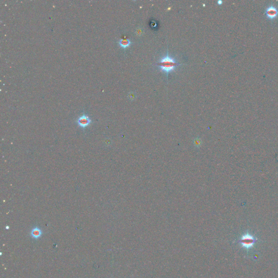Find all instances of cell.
I'll use <instances>...</instances> for the list:
<instances>
[{"label": "cell", "instance_id": "7", "mask_svg": "<svg viewBox=\"0 0 278 278\" xmlns=\"http://www.w3.org/2000/svg\"><path fill=\"white\" fill-rule=\"evenodd\" d=\"M217 3H218V4H219V5H221V4L223 3V1H221V0L218 1H217Z\"/></svg>", "mask_w": 278, "mask_h": 278}, {"label": "cell", "instance_id": "2", "mask_svg": "<svg viewBox=\"0 0 278 278\" xmlns=\"http://www.w3.org/2000/svg\"><path fill=\"white\" fill-rule=\"evenodd\" d=\"M264 13L268 20L273 21L278 19V7L274 3H270L265 9Z\"/></svg>", "mask_w": 278, "mask_h": 278}, {"label": "cell", "instance_id": "5", "mask_svg": "<svg viewBox=\"0 0 278 278\" xmlns=\"http://www.w3.org/2000/svg\"><path fill=\"white\" fill-rule=\"evenodd\" d=\"M43 232L38 227H35L30 232V235L35 239H38L42 235Z\"/></svg>", "mask_w": 278, "mask_h": 278}, {"label": "cell", "instance_id": "1", "mask_svg": "<svg viewBox=\"0 0 278 278\" xmlns=\"http://www.w3.org/2000/svg\"><path fill=\"white\" fill-rule=\"evenodd\" d=\"M157 65L162 71L166 74V76L168 77V75L173 71L178 66L180 65V64L176 61L175 59L169 56L168 53H167L166 55L162 58Z\"/></svg>", "mask_w": 278, "mask_h": 278}, {"label": "cell", "instance_id": "3", "mask_svg": "<svg viewBox=\"0 0 278 278\" xmlns=\"http://www.w3.org/2000/svg\"><path fill=\"white\" fill-rule=\"evenodd\" d=\"M76 123L79 127L83 129H86V127H89L92 123V120L89 116L86 114H83L77 119Z\"/></svg>", "mask_w": 278, "mask_h": 278}, {"label": "cell", "instance_id": "6", "mask_svg": "<svg viewBox=\"0 0 278 278\" xmlns=\"http://www.w3.org/2000/svg\"><path fill=\"white\" fill-rule=\"evenodd\" d=\"M118 43L121 48L126 49L130 46L131 45V41L128 39H121L119 41Z\"/></svg>", "mask_w": 278, "mask_h": 278}, {"label": "cell", "instance_id": "4", "mask_svg": "<svg viewBox=\"0 0 278 278\" xmlns=\"http://www.w3.org/2000/svg\"><path fill=\"white\" fill-rule=\"evenodd\" d=\"M255 241V240L252 236L249 234H246L243 236L241 239V244L244 247L249 248L254 245Z\"/></svg>", "mask_w": 278, "mask_h": 278}]
</instances>
